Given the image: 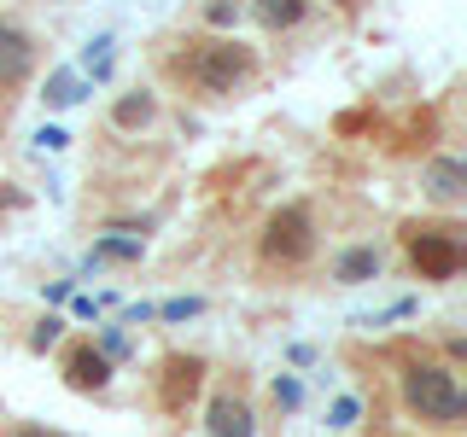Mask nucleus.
<instances>
[{"label": "nucleus", "instance_id": "nucleus-8", "mask_svg": "<svg viewBox=\"0 0 467 437\" xmlns=\"http://www.w3.org/2000/svg\"><path fill=\"white\" fill-rule=\"evenodd\" d=\"M257 12H263V24H298L304 6H298V0H263Z\"/></svg>", "mask_w": 467, "mask_h": 437}, {"label": "nucleus", "instance_id": "nucleus-1", "mask_svg": "<svg viewBox=\"0 0 467 437\" xmlns=\"http://www.w3.org/2000/svg\"><path fill=\"white\" fill-rule=\"evenodd\" d=\"M187 76H193L204 94H228L234 82L252 76V53L234 47V41H204V47L187 58Z\"/></svg>", "mask_w": 467, "mask_h": 437}, {"label": "nucleus", "instance_id": "nucleus-11", "mask_svg": "<svg viewBox=\"0 0 467 437\" xmlns=\"http://www.w3.org/2000/svg\"><path fill=\"white\" fill-rule=\"evenodd\" d=\"M146 111H152V99H129L117 117H123V123H146Z\"/></svg>", "mask_w": 467, "mask_h": 437}, {"label": "nucleus", "instance_id": "nucleus-6", "mask_svg": "<svg viewBox=\"0 0 467 437\" xmlns=\"http://www.w3.org/2000/svg\"><path fill=\"white\" fill-rule=\"evenodd\" d=\"M216 437H252V426H245V408H240V402H216Z\"/></svg>", "mask_w": 467, "mask_h": 437}, {"label": "nucleus", "instance_id": "nucleus-4", "mask_svg": "<svg viewBox=\"0 0 467 437\" xmlns=\"http://www.w3.org/2000/svg\"><path fill=\"white\" fill-rule=\"evenodd\" d=\"M29 65H36V47H29V41H24L12 24H0V87L24 82V76H29Z\"/></svg>", "mask_w": 467, "mask_h": 437}, {"label": "nucleus", "instance_id": "nucleus-3", "mask_svg": "<svg viewBox=\"0 0 467 437\" xmlns=\"http://www.w3.org/2000/svg\"><path fill=\"white\" fill-rule=\"evenodd\" d=\"M310 222H304V210H286V216H275L269 222V257L275 262H304L310 257Z\"/></svg>", "mask_w": 467, "mask_h": 437}, {"label": "nucleus", "instance_id": "nucleus-10", "mask_svg": "<svg viewBox=\"0 0 467 437\" xmlns=\"http://www.w3.org/2000/svg\"><path fill=\"white\" fill-rule=\"evenodd\" d=\"M368 269H374V257H368V251H357V257H345V262H339L345 280H357V274H368Z\"/></svg>", "mask_w": 467, "mask_h": 437}, {"label": "nucleus", "instance_id": "nucleus-9", "mask_svg": "<svg viewBox=\"0 0 467 437\" xmlns=\"http://www.w3.org/2000/svg\"><path fill=\"white\" fill-rule=\"evenodd\" d=\"M456 175H462L456 164H438V169H432V193H438V198H456Z\"/></svg>", "mask_w": 467, "mask_h": 437}, {"label": "nucleus", "instance_id": "nucleus-7", "mask_svg": "<svg viewBox=\"0 0 467 437\" xmlns=\"http://www.w3.org/2000/svg\"><path fill=\"white\" fill-rule=\"evenodd\" d=\"M70 379H77V385H106V361L77 350V356H70Z\"/></svg>", "mask_w": 467, "mask_h": 437}, {"label": "nucleus", "instance_id": "nucleus-2", "mask_svg": "<svg viewBox=\"0 0 467 437\" xmlns=\"http://www.w3.org/2000/svg\"><path fill=\"white\" fill-rule=\"evenodd\" d=\"M403 391H409V408H415L420 420H456L462 414V391H456V379H450L444 368H415L403 379Z\"/></svg>", "mask_w": 467, "mask_h": 437}, {"label": "nucleus", "instance_id": "nucleus-5", "mask_svg": "<svg viewBox=\"0 0 467 437\" xmlns=\"http://www.w3.org/2000/svg\"><path fill=\"white\" fill-rule=\"evenodd\" d=\"M415 262L432 274V280H444V274H456V245L438 239V233H415Z\"/></svg>", "mask_w": 467, "mask_h": 437}]
</instances>
